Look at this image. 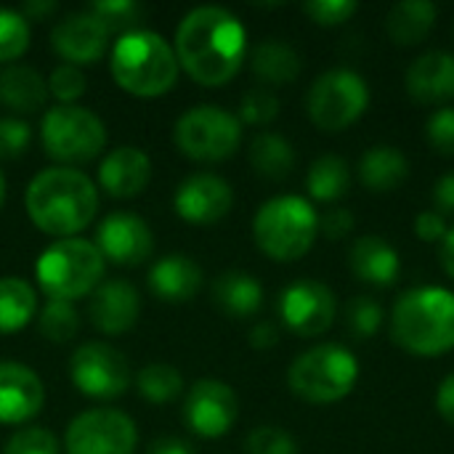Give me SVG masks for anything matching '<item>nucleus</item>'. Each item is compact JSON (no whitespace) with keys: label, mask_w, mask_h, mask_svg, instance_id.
Wrapping results in <instances>:
<instances>
[{"label":"nucleus","mask_w":454,"mask_h":454,"mask_svg":"<svg viewBox=\"0 0 454 454\" xmlns=\"http://www.w3.org/2000/svg\"><path fill=\"white\" fill-rule=\"evenodd\" d=\"M173 51L178 67L194 82L218 88L239 72L247 53V32L231 11L200 5L181 19Z\"/></svg>","instance_id":"nucleus-1"},{"label":"nucleus","mask_w":454,"mask_h":454,"mask_svg":"<svg viewBox=\"0 0 454 454\" xmlns=\"http://www.w3.org/2000/svg\"><path fill=\"white\" fill-rule=\"evenodd\" d=\"M27 213L32 223L56 239L80 234L98 210L96 184L74 168H48L27 186Z\"/></svg>","instance_id":"nucleus-2"},{"label":"nucleus","mask_w":454,"mask_h":454,"mask_svg":"<svg viewBox=\"0 0 454 454\" xmlns=\"http://www.w3.org/2000/svg\"><path fill=\"white\" fill-rule=\"evenodd\" d=\"M391 338L415 356H442L454 348V293L415 287L404 293L391 317Z\"/></svg>","instance_id":"nucleus-3"},{"label":"nucleus","mask_w":454,"mask_h":454,"mask_svg":"<svg viewBox=\"0 0 454 454\" xmlns=\"http://www.w3.org/2000/svg\"><path fill=\"white\" fill-rule=\"evenodd\" d=\"M109 69L114 82L141 98L168 93L178 80V59L173 45L152 32V29H133L120 35L109 53Z\"/></svg>","instance_id":"nucleus-4"},{"label":"nucleus","mask_w":454,"mask_h":454,"mask_svg":"<svg viewBox=\"0 0 454 454\" xmlns=\"http://www.w3.org/2000/svg\"><path fill=\"white\" fill-rule=\"evenodd\" d=\"M319 234V215L314 205L303 197H274L263 202L253 221V237L263 255L271 261H298L303 258Z\"/></svg>","instance_id":"nucleus-5"},{"label":"nucleus","mask_w":454,"mask_h":454,"mask_svg":"<svg viewBox=\"0 0 454 454\" xmlns=\"http://www.w3.org/2000/svg\"><path fill=\"white\" fill-rule=\"evenodd\" d=\"M104 263L106 261L93 242L69 237L56 239L40 253L35 263V277L48 301L74 303L77 298L90 295L101 285Z\"/></svg>","instance_id":"nucleus-6"},{"label":"nucleus","mask_w":454,"mask_h":454,"mask_svg":"<svg viewBox=\"0 0 454 454\" xmlns=\"http://www.w3.org/2000/svg\"><path fill=\"white\" fill-rule=\"evenodd\" d=\"M359 380L356 356L335 343L303 351L287 370L290 391L309 404H335L346 399Z\"/></svg>","instance_id":"nucleus-7"},{"label":"nucleus","mask_w":454,"mask_h":454,"mask_svg":"<svg viewBox=\"0 0 454 454\" xmlns=\"http://www.w3.org/2000/svg\"><path fill=\"white\" fill-rule=\"evenodd\" d=\"M43 149L51 160L74 165L88 162L106 146V128L98 114L77 104H59L43 114Z\"/></svg>","instance_id":"nucleus-8"},{"label":"nucleus","mask_w":454,"mask_h":454,"mask_svg":"<svg viewBox=\"0 0 454 454\" xmlns=\"http://www.w3.org/2000/svg\"><path fill=\"white\" fill-rule=\"evenodd\" d=\"M173 141L184 157L197 162H221L239 149L242 122L213 104L186 109L173 128Z\"/></svg>","instance_id":"nucleus-9"},{"label":"nucleus","mask_w":454,"mask_h":454,"mask_svg":"<svg viewBox=\"0 0 454 454\" xmlns=\"http://www.w3.org/2000/svg\"><path fill=\"white\" fill-rule=\"evenodd\" d=\"M370 104V88L351 69H330L314 80L306 106L317 128L338 133L354 125Z\"/></svg>","instance_id":"nucleus-10"},{"label":"nucleus","mask_w":454,"mask_h":454,"mask_svg":"<svg viewBox=\"0 0 454 454\" xmlns=\"http://www.w3.org/2000/svg\"><path fill=\"white\" fill-rule=\"evenodd\" d=\"M138 447L136 423L109 407L80 412L64 436L67 454H133Z\"/></svg>","instance_id":"nucleus-11"},{"label":"nucleus","mask_w":454,"mask_h":454,"mask_svg":"<svg viewBox=\"0 0 454 454\" xmlns=\"http://www.w3.org/2000/svg\"><path fill=\"white\" fill-rule=\"evenodd\" d=\"M69 378L74 388L90 399H117L130 386V367L114 346L90 340L74 348Z\"/></svg>","instance_id":"nucleus-12"},{"label":"nucleus","mask_w":454,"mask_h":454,"mask_svg":"<svg viewBox=\"0 0 454 454\" xmlns=\"http://www.w3.org/2000/svg\"><path fill=\"white\" fill-rule=\"evenodd\" d=\"M335 293L322 282L301 279L285 287L279 295V317L301 338H317L327 333L335 322Z\"/></svg>","instance_id":"nucleus-13"},{"label":"nucleus","mask_w":454,"mask_h":454,"mask_svg":"<svg viewBox=\"0 0 454 454\" xmlns=\"http://www.w3.org/2000/svg\"><path fill=\"white\" fill-rule=\"evenodd\" d=\"M239 415V402L231 386L215 378L197 380L184 402L186 428L202 439H218L231 431Z\"/></svg>","instance_id":"nucleus-14"},{"label":"nucleus","mask_w":454,"mask_h":454,"mask_svg":"<svg viewBox=\"0 0 454 454\" xmlns=\"http://www.w3.org/2000/svg\"><path fill=\"white\" fill-rule=\"evenodd\" d=\"M93 245L98 247L104 261H112L117 266H141L154 250V237L144 218H138L136 213L114 210L98 223Z\"/></svg>","instance_id":"nucleus-15"},{"label":"nucleus","mask_w":454,"mask_h":454,"mask_svg":"<svg viewBox=\"0 0 454 454\" xmlns=\"http://www.w3.org/2000/svg\"><path fill=\"white\" fill-rule=\"evenodd\" d=\"M231 205H234L231 186L221 176H213V173L189 176L176 189V197H173V207L178 218H184L186 223H197V226H207V223L226 218Z\"/></svg>","instance_id":"nucleus-16"},{"label":"nucleus","mask_w":454,"mask_h":454,"mask_svg":"<svg viewBox=\"0 0 454 454\" xmlns=\"http://www.w3.org/2000/svg\"><path fill=\"white\" fill-rule=\"evenodd\" d=\"M45 404L43 380L24 364L0 362V423L21 426L40 415Z\"/></svg>","instance_id":"nucleus-17"},{"label":"nucleus","mask_w":454,"mask_h":454,"mask_svg":"<svg viewBox=\"0 0 454 454\" xmlns=\"http://www.w3.org/2000/svg\"><path fill=\"white\" fill-rule=\"evenodd\" d=\"M138 314H141V298L130 282L109 279L90 293L88 317L90 325L104 335L128 333L138 322Z\"/></svg>","instance_id":"nucleus-18"},{"label":"nucleus","mask_w":454,"mask_h":454,"mask_svg":"<svg viewBox=\"0 0 454 454\" xmlns=\"http://www.w3.org/2000/svg\"><path fill=\"white\" fill-rule=\"evenodd\" d=\"M106 29L88 13L77 11L64 16L53 32H51V45L53 51L67 61V64H93L106 53Z\"/></svg>","instance_id":"nucleus-19"},{"label":"nucleus","mask_w":454,"mask_h":454,"mask_svg":"<svg viewBox=\"0 0 454 454\" xmlns=\"http://www.w3.org/2000/svg\"><path fill=\"white\" fill-rule=\"evenodd\" d=\"M152 181V160L138 146H117L98 165V186L117 200L138 197Z\"/></svg>","instance_id":"nucleus-20"},{"label":"nucleus","mask_w":454,"mask_h":454,"mask_svg":"<svg viewBox=\"0 0 454 454\" xmlns=\"http://www.w3.org/2000/svg\"><path fill=\"white\" fill-rule=\"evenodd\" d=\"M407 93L418 104H442L454 98V53L431 51L407 69Z\"/></svg>","instance_id":"nucleus-21"},{"label":"nucleus","mask_w":454,"mask_h":454,"mask_svg":"<svg viewBox=\"0 0 454 454\" xmlns=\"http://www.w3.org/2000/svg\"><path fill=\"white\" fill-rule=\"evenodd\" d=\"M348 266L362 282L375 285V287H391L402 274V261H399L396 247L375 234L359 237L351 245Z\"/></svg>","instance_id":"nucleus-22"},{"label":"nucleus","mask_w":454,"mask_h":454,"mask_svg":"<svg viewBox=\"0 0 454 454\" xmlns=\"http://www.w3.org/2000/svg\"><path fill=\"white\" fill-rule=\"evenodd\" d=\"M149 287L160 301L186 303L202 287V269L184 253L165 255L149 269Z\"/></svg>","instance_id":"nucleus-23"},{"label":"nucleus","mask_w":454,"mask_h":454,"mask_svg":"<svg viewBox=\"0 0 454 454\" xmlns=\"http://www.w3.org/2000/svg\"><path fill=\"white\" fill-rule=\"evenodd\" d=\"M213 303L231 319H247L263 306V287L247 271H223L213 282Z\"/></svg>","instance_id":"nucleus-24"},{"label":"nucleus","mask_w":454,"mask_h":454,"mask_svg":"<svg viewBox=\"0 0 454 454\" xmlns=\"http://www.w3.org/2000/svg\"><path fill=\"white\" fill-rule=\"evenodd\" d=\"M48 98V82L29 64H8L0 69V101L13 112H35Z\"/></svg>","instance_id":"nucleus-25"},{"label":"nucleus","mask_w":454,"mask_h":454,"mask_svg":"<svg viewBox=\"0 0 454 454\" xmlns=\"http://www.w3.org/2000/svg\"><path fill=\"white\" fill-rule=\"evenodd\" d=\"M410 173V162L407 157L396 149V146H372L364 152L362 162H359V178L370 192H394L396 186L404 184Z\"/></svg>","instance_id":"nucleus-26"},{"label":"nucleus","mask_w":454,"mask_h":454,"mask_svg":"<svg viewBox=\"0 0 454 454\" xmlns=\"http://www.w3.org/2000/svg\"><path fill=\"white\" fill-rule=\"evenodd\" d=\"M439 8L431 0H404L396 3L386 16L388 37L399 45H418L434 29Z\"/></svg>","instance_id":"nucleus-27"},{"label":"nucleus","mask_w":454,"mask_h":454,"mask_svg":"<svg viewBox=\"0 0 454 454\" xmlns=\"http://www.w3.org/2000/svg\"><path fill=\"white\" fill-rule=\"evenodd\" d=\"M37 317V293L27 279H0V335L19 333Z\"/></svg>","instance_id":"nucleus-28"},{"label":"nucleus","mask_w":454,"mask_h":454,"mask_svg":"<svg viewBox=\"0 0 454 454\" xmlns=\"http://www.w3.org/2000/svg\"><path fill=\"white\" fill-rule=\"evenodd\" d=\"M253 72L269 85H287L301 74V56L285 40H263L253 51Z\"/></svg>","instance_id":"nucleus-29"},{"label":"nucleus","mask_w":454,"mask_h":454,"mask_svg":"<svg viewBox=\"0 0 454 454\" xmlns=\"http://www.w3.org/2000/svg\"><path fill=\"white\" fill-rule=\"evenodd\" d=\"M250 165L258 176L282 181L295 168V149L279 133H258L250 141Z\"/></svg>","instance_id":"nucleus-30"},{"label":"nucleus","mask_w":454,"mask_h":454,"mask_svg":"<svg viewBox=\"0 0 454 454\" xmlns=\"http://www.w3.org/2000/svg\"><path fill=\"white\" fill-rule=\"evenodd\" d=\"M348 184H351V170H348L346 160H340L335 154L319 157L306 176V189L319 202L340 200L348 192Z\"/></svg>","instance_id":"nucleus-31"},{"label":"nucleus","mask_w":454,"mask_h":454,"mask_svg":"<svg viewBox=\"0 0 454 454\" xmlns=\"http://www.w3.org/2000/svg\"><path fill=\"white\" fill-rule=\"evenodd\" d=\"M136 388H138V394L146 402H152V404H168V402H173L181 394L184 378H181V372L176 367L154 362V364L141 367V372L136 378Z\"/></svg>","instance_id":"nucleus-32"},{"label":"nucleus","mask_w":454,"mask_h":454,"mask_svg":"<svg viewBox=\"0 0 454 454\" xmlns=\"http://www.w3.org/2000/svg\"><path fill=\"white\" fill-rule=\"evenodd\" d=\"M85 11L106 29V35H112V32L128 35V32L138 29L141 19L146 13L144 5H138L136 0H98V3H90Z\"/></svg>","instance_id":"nucleus-33"},{"label":"nucleus","mask_w":454,"mask_h":454,"mask_svg":"<svg viewBox=\"0 0 454 454\" xmlns=\"http://www.w3.org/2000/svg\"><path fill=\"white\" fill-rule=\"evenodd\" d=\"M80 317L77 309L67 301H48L37 314V330L51 343H67L77 335Z\"/></svg>","instance_id":"nucleus-34"},{"label":"nucleus","mask_w":454,"mask_h":454,"mask_svg":"<svg viewBox=\"0 0 454 454\" xmlns=\"http://www.w3.org/2000/svg\"><path fill=\"white\" fill-rule=\"evenodd\" d=\"M29 48V21L11 8H0V64L16 61Z\"/></svg>","instance_id":"nucleus-35"},{"label":"nucleus","mask_w":454,"mask_h":454,"mask_svg":"<svg viewBox=\"0 0 454 454\" xmlns=\"http://www.w3.org/2000/svg\"><path fill=\"white\" fill-rule=\"evenodd\" d=\"M383 325V309L370 298V295H359L354 301H348L346 306V327L354 338L367 340L372 338Z\"/></svg>","instance_id":"nucleus-36"},{"label":"nucleus","mask_w":454,"mask_h":454,"mask_svg":"<svg viewBox=\"0 0 454 454\" xmlns=\"http://www.w3.org/2000/svg\"><path fill=\"white\" fill-rule=\"evenodd\" d=\"M279 114V98L269 88H250L239 101V120L247 125H269Z\"/></svg>","instance_id":"nucleus-37"},{"label":"nucleus","mask_w":454,"mask_h":454,"mask_svg":"<svg viewBox=\"0 0 454 454\" xmlns=\"http://www.w3.org/2000/svg\"><path fill=\"white\" fill-rule=\"evenodd\" d=\"M245 454H298V444L287 431L277 426H261L250 431L245 442Z\"/></svg>","instance_id":"nucleus-38"},{"label":"nucleus","mask_w":454,"mask_h":454,"mask_svg":"<svg viewBox=\"0 0 454 454\" xmlns=\"http://www.w3.org/2000/svg\"><path fill=\"white\" fill-rule=\"evenodd\" d=\"M45 82H48V90H51L61 104L77 101V98L85 93V88H88V80H85L82 69L74 67V64H59V67L51 72V77H48Z\"/></svg>","instance_id":"nucleus-39"},{"label":"nucleus","mask_w":454,"mask_h":454,"mask_svg":"<svg viewBox=\"0 0 454 454\" xmlns=\"http://www.w3.org/2000/svg\"><path fill=\"white\" fill-rule=\"evenodd\" d=\"M5 454H61L59 439L45 431V428H21L16 431L8 444H5Z\"/></svg>","instance_id":"nucleus-40"},{"label":"nucleus","mask_w":454,"mask_h":454,"mask_svg":"<svg viewBox=\"0 0 454 454\" xmlns=\"http://www.w3.org/2000/svg\"><path fill=\"white\" fill-rule=\"evenodd\" d=\"M32 128L16 117H0V160H13L27 152Z\"/></svg>","instance_id":"nucleus-41"},{"label":"nucleus","mask_w":454,"mask_h":454,"mask_svg":"<svg viewBox=\"0 0 454 454\" xmlns=\"http://www.w3.org/2000/svg\"><path fill=\"white\" fill-rule=\"evenodd\" d=\"M426 136H428V144L447 154L454 157V109L452 106H442L436 109L431 117H428V125H426Z\"/></svg>","instance_id":"nucleus-42"},{"label":"nucleus","mask_w":454,"mask_h":454,"mask_svg":"<svg viewBox=\"0 0 454 454\" xmlns=\"http://www.w3.org/2000/svg\"><path fill=\"white\" fill-rule=\"evenodd\" d=\"M356 3L354 0H311L303 5L306 16H311L319 27H335L348 21L356 13Z\"/></svg>","instance_id":"nucleus-43"},{"label":"nucleus","mask_w":454,"mask_h":454,"mask_svg":"<svg viewBox=\"0 0 454 454\" xmlns=\"http://www.w3.org/2000/svg\"><path fill=\"white\" fill-rule=\"evenodd\" d=\"M319 231H322L325 237H330V239H343L346 234L354 231V215H351V210L338 207V210L325 213V215L319 218Z\"/></svg>","instance_id":"nucleus-44"},{"label":"nucleus","mask_w":454,"mask_h":454,"mask_svg":"<svg viewBox=\"0 0 454 454\" xmlns=\"http://www.w3.org/2000/svg\"><path fill=\"white\" fill-rule=\"evenodd\" d=\"M415 231L423 242H442L447 237V221L436 210H426L415 218Z\"/></svg>","instance_id":"nucleus-45"},{"label":"nucleus","mask_w":454,"mask_h":454,"mask_svg":"<svg viewBox=\"0 0 454 454\" xmlns=\"http://www.w3.org/2000/svg\"><path fill=\"white\" fill-rule=\"evenodd\" d=\"M436 410H439V415L450 426H454V375L444 378V383L439 386V391H436Z\"/></svg>","instance_id":"nucleus-46"},{"label":"nucleus","mask_w":454,"mask_h":454,"mask_svg":"<svg viewBox=\"0 0 454 454\" xmlns=\"http://www.w3.org/2000/svg\"><path fill=\"white\" fill-rule=\"evenodd\" d=\"M279 340V333L271 322H261L250 330V346L258 348V351H266V348H274Z\"/></svg>","instance_id":"nucleus-47"},{"label":"nucleus","mask_w":454,"mask_h":454,"mask_svg":"<svg viewBox=\"0 0 454 454\" xmlns=\"http://www.w3.org/2000/svg\"><path fill=\"white\" fill-rule=\"evenodd\" d=\"M434 200L442 210H454V173H447L436 186H434Z\"/></svg>","instance_id":"nucleus-48"},{"label":"nucleus","mask_w":454,"mask_h":454,"mask_svg":"<svg viewBox=\"0 0 454 454\" xmlns=\"http://www.w3.org/2000/svg\"><path fill=\"white\" fill-rule=\"evenodd\" d=\"M146 454H194V450H192L186 442H181V439L162 436V439H157V442L149 447V452Z\"/></svg>","instance_id":"nucleus-49"},{"label":"nucleus","mask_w":454,"mask_h":454,"mask_svg":"<svg viewBox=\"0 0 454 454\" xmlns=\"http://www.w3.org/2000/svg\"><path fill=\"white\" fill-rule=\"evenodd\" d=\"M53 11H56V3H53V0H29V3H24L21 16H24V19H27V16L37 19V16L53 13Z\"/></svg>","instance_id":"nucleus-50"},{"label":"nucleus","mask_w":454,"mask_h":454,"mask_svg":"<svg viewBox=\"0 0 454 454\" xmlns=\"http://www.w3.org/2000/svg\"><path fill=\"white\" fill-rule=\"evenodd\" d=\"M442 263H444V271L454 279V229H450L447 237L442 239Z\"/></svg>","instance_id":"nucleus-51"},{"label":"nucleus","mask_w":454,"mask_h":454,"mask_svg":"<svg viewBox=\"0 0 454 454\" xmlns=\"http://www.w3.org/2000/svg\"><path fill=\"white\" fill-rule=\"evenodd\" d=\"M3 202H5V176L0 173V207H3Z\"/></svg>","instance_id":"nucleus-52"}]
</instances>
